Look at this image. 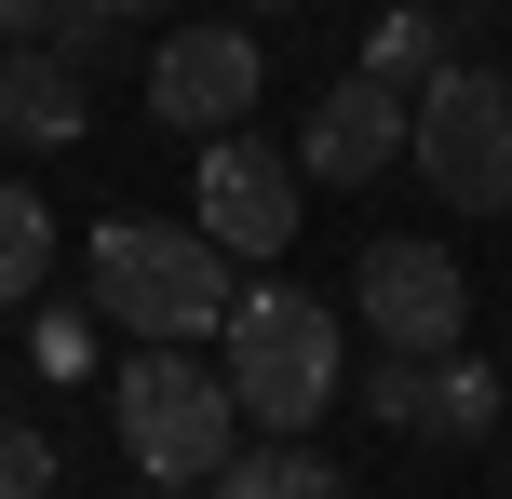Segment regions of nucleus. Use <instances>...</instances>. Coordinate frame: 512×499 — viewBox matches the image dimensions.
<instances>
[{
    "instance_id": "1",
    "label": "nucleus",
    "mask_w": 512,
    "mask_h": 499,
    "mask_svg": "<svg viewBox=\"0 0 512 499\" xmlns=\"http://www.w3.org/2000/svg\"><path fill=\"white\" fill-rule=\"evenodd\" d=\"M230 297H243V257L203 216H108L95 230V311L122 324V338H203L216 351Z\"/></svg>"
},
{
    "instance_id": "2",
    "label": "nucleus",
    "mask_w": 512,
    "mask_h": 499,
    "mask_svg": "<svg viewBox=\"0 0 512 499\" xmlns=\"http://www.w3.org/2000/svg\"><path fill=\"white\" fill-rule=\"evenodd\" d=\"M108 419H122V459L149 486H216V459L243 446L230 365H216L203 338H135V365L108 378Z\"/></svg>"
},
{
    "instance_id": "3",
    "label": "nucleus",
    "mask_w": 512,
    "mask_h": 499,
    "mask_svg": "<svg viewBox=\"0 0 512 499\" xmlns=\"http://www.w3.org/2000/svg\"><path fill=\"white\" fill-rule=\"evenodd\" d=\"M216 365H230L243 432H310L337 405V311L310 284H243L216 324Z\"/></svg>"
},
{
    "instance_id": "4",
    "label": "nucleus",
    "mask_w": 512,
    "mask_h": 499,
    "mask_svg": "<svg viewBox=\"0 0 512 499\" xmlns=\"http://www.w3.org/2000/svg\"><path fill=\"white\" fill-rule=\"evenodd\" d=\"M418 189L459 216H512V68L486 54H445L432 81H418V135H405Z\"/></svg>"
},
{
    "instance_id": "5",
    "label": "nucleus",
    "mask_w": 512,
    "mask_h": 499,
    "mask_svg": "<svg viewBox=\"0 0 512 499\" xmlns=\"http://www.w3.org/2000/svg\"><path fill=\"white\" fill-rule=\"evenodd\" d=\"M351 311H364V338H391V351H459L472 338V270L445 257L432 230H378L364 270H351Z\"/></svg>"
},
{
    "instance_id": "6",
    "label": "nucleus",
    "mask_w": 512,
    "mask_h": 499,
    "mask_svg": "<svg viewBox=\"0 0 512 499\" xmlns=\"http://www.w3.org/2000/svg\"><path fill=\"white\" fill-rule=\"evenodd\" d=\"M297 149H270V135L256 122H230V135H203V162H189V216H203L216 243H230V257L256 270V257H283V243H297Z\"/></svg>"
},
{
    "instance_id": "7",
    "label": "nucleus",
    "mask_w": 512,
    "mask_h": 499,
    "mask_svg": "<svg viewBox=\"0 0 512 499\" xmlns=\"http://www.w3.org/2000/svg\"><path fill=\"white\" fill-rule=\"evenodd\" d=\"M405 135H418V81L351 68V81H324V95H310V122H297V176H310V189H378L391 162H405Z\"/></svg>"
},
{
    "instance_id": "8",
    "label": "nucleus",
    "mask_w": 512,
    "mask_h": 499,
    "mask_svg": "<svg viewBox=\"0 0 512 499\" xmlns=\"http://www.w3.org/2000/svg\"><path fill=\"white\" fill-rule=\"evenodd\" d=\"M256 27L243 14H203V27H176V41L149 54V122L162 135H230V122H256Z\"/></svg>"
},
{
    "instance_id": "9",
    "label": "nucleus",
    "mask_w": 512,
    "mask_h": 499,
    "mask_svg": "<svg viewBox=\"0 0 512 499\" xmlns=\"http://www.w3.org/2000/svg\"><path fill=\"white\" fill-rule=\"evenodd\" d=\"M0 135H14V149H68V135H95V81H81L68 41H0Z\"/></svg>"
},
{
    "instance_id": "10",
    "label": "nucleus",
    "mask_w": 512,
    "mask_h": 499,
    "mask_svg": "<svg viewBox=\"0 0 512 499\" xmlns=\"http://www.w3.org/2000/svg\"><path fill=\"white\" fill-rule=\"evenodd\" d=\"M351 473H337L310 432H256V446H230L216 459V499H337Z\"/></svg>"
},
{
    "instance_id": "11",
    "label": "nucleus",
    "mask_w": 512,
    "mask_h": 499,
    "mask_svg": "<svg viewBox=\"0 0 512 499\" xmlns=\"http://www.w3.org/2000/svg\"><path fill=\"white\" fill-rule=\"evenodd\" d=\"M432 365H445V351H391V338H378V365L351 378V405L391 432V446H432V405H445V392H432Z\"/></svg>"
},
{
    "instance_id": "12",
    "label": "nucleus",
    "mask_w": 512,
    "mask_h": 499,
    "mask_svg": "<svg viewBox=\"0 0 512 499\" xmlns=\"http://www.w3.org/2000/svg\"><path fill=\"white\" fill-rule=\"evenodd\" d=\"M41 284H54V203L27 176H0V311H27Z\"/></svg>"
},
{
    "instance_id": "13",
    "label": "nucleus",
    "mask_w": 512,
    "mask_h": 499,
    "mask_svg": "<svg viewBox=\"0 0 512 499\" xmlns=\"http://www.w3.org/2000/svg\"><path fill=\"white\" fill-rule=\"evenodd\" d=\"M445 54H459V27H445L432 0H391V14L364 27V68H391V81H432Z\"/></svg>"
},
{
    "instance_id": "14",
    "label": "nucleus",
    "mask_w": 512,
    "mask_h": 499,
    "mask_svg": "<svg viewBox=\"0 0 512 499\" xmlns=\"http://www.w3.org/2000/svg\"><path fill=\"white\" fill-rule=\"evenodd\" d=\"M432 446H472V432H499V378L486 365H472V351H445V365H432Z\"/></svg>"
},
{
    "instance_id": "15",
    "label": "nucleus",
    "mask_w": 512,
    "mask_h": 499,
    "mask_svg": "<svg viewBox=\"0 0 512 499\" xmlns=\"http://www.w3.org/2000/svg\"><path fill=\"white\" fill-rule=\"evenodd\" d=\"M54 473H68V459H54V432H41V419H0V499H41Z\"/></svg>"
},
{
    "instance_id": "16",
    "label": "nucleus",
    "mask_w": 512,
    "mask_h": 499,
    "mask_svg": "<svg viewBox=\"0 0 512 499\" xmlns=\"http://www.w3.org/2000/svg\"><path fill=\"white\" fill-rule=\"evenodd\" d=\"M95 365V324H41V378H81Z\"/></svg>"
},
{
    "instance_id": "17",
    "label": "nucleus",
    "mask_w": 512,
    "mask_h": 499,
    "mask_svg": "<svg viewBox=\"0 0 512 499\" xmlns=\"http://www.w3.org/2000/svg\"><path fill=\"white\" fill-rule=\"evenodd\" d=\"M54 14L68 0H0V41H54Z\"/></svg>"
},
{
    "instance_id": "18",
    "label": "nucleus",
    "mask_w": 512,
    "mask_h": 499,
    "mask_svg": "<svg viewBox=\"0 0 512 499\" xmlns=\"http://www.w3.org/2000/svg\"><path fill=\"white\" fill-rule=\"evenodd\" d=\"M81 14H108V27H149V14H176V0H81Z\"/></svg>"
},
{
    "instance_id": "19",
    "label": "nucleus",
    "mask_w": 512,
    "mask_h": 499,
    "mask_svg": "<svg viewBox=\"0 0 512 499\" xmlns=\"http://www.w3.org/2000/svg\"><path fill=\"white\" fill-rule=\"evenodd\" d=\"M230 14H283V0H230Z\"/></svg>"
}]
</instances>
